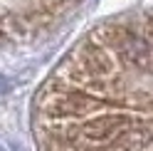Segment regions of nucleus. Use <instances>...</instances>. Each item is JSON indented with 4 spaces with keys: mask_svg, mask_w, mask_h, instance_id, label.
I'll list each match as a JSON object with an SVG mask.
<instances>
[{
    "mask_svg": "<svg viewBox=\"0 0 153 151\" xmlns=\"http://www.w3.org/2000/svg\"><path fill=\"white\" fill-rule=\"evenodd\" d=\"M35 129L40 151H153V13L76 42L40 89Z\"/></svg>",
    "mask_w": 153,
    "mask_h": 151,
    "instance_id": "obj_1",
    "label": "nucleus"
}]
</instances>
